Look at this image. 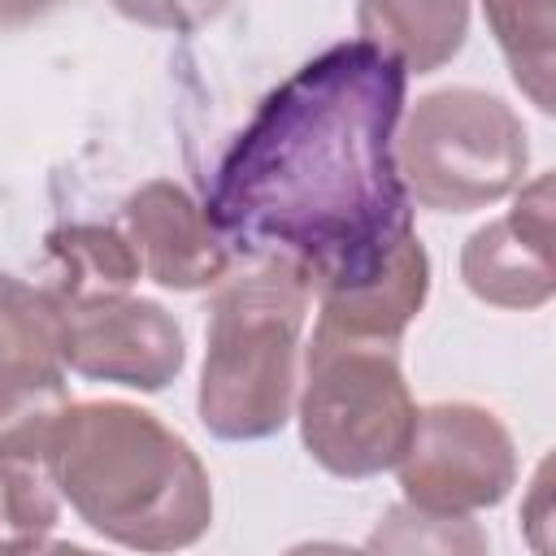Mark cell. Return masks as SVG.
Masks as SVG:
<instances>
[{"mask_svg":"<svg viewBox=\"0 0 556 556\" xmlns=\"http://www.w3.org/2000/svg\"><path fill=\"white\" fill-rule=\"evenodd\" d=\"M308 304L313 287L291 261H248L213 287L195 395L213 439L256 443L291 421Z\"/></svg>","mask_w":556,"mask_h":556,"instance_id":"cell-3","label":"cell"},{"mask_svg":"<svg viewBox=\"0 0 556 556\" xmlns=\"http://www.w3.org/2000/svg\"><path fill=\"white\" fill-rule=\"evenodd\" d=\"M460 278L465 287L491 304L530 313L556 295V265H552V174L517 187V204L478 226L460 248Z\"/></svg>","mask_w":556,"mask_h":556,"instance_id":"cell-8","label":"cell"},{"mask_svg":"<svg viewBox=\"0 0 556 556\" xmlns=\"http://www.w3.org/2000/svg\"><path fill=\"white\" fill-rule=\"evenodd\" d=\"M61 500L109 543L165 556L213 526V482L195 447L126 400H78L52 434Z\"/></svg>","mask_w":556,"mask_h":556,"instance_id":"cell-2","label":"cell"},{"mask_svg":"<svg viewBox=\"0 0 556 556\" xmlns=\"http://www.w3.org/2000/svg\"><path fill=\"white\" fill-rule=\"evenodd\" d=\"M526 126L482 87L426 91L395 130V169L408 204L430 213H473L526 182Z\"/></svg>","mask_w":556,"mask_h":556,"instance_id":"cell-5","label":"cell"},{"mask_svg":"<svg viewBox=\"0 0 556 556\" xmlns=\"http://www.w3.org/2000/svg\"><path fill=\"white\" fill-rule=\"evenodd\" d=\"M404 504L421 513L469 517L495 508L517 486V447L508 426L469 400L417 408L408 452L395 465Z\"/></svg>","mask_w":556,"mask_h":556,"instance_id":"cell-6","label":"cell"},{"mask_svg":"<svg viewBox=\"0 0 556 556\" xmlns=\"http://www.w3.org/2000/svg\"><path fill=\"white\" fill-rule=\"evenodd\" d=\"M22 369H65L61 308L43 287L0 274V374Z\"/></svg>","mask_w":556,"mask_h":556,"instance_id":"cell-14","label":"cell"},{"mask_svg":"<svg viewBox=\"0 0 556 556\" xmlns=\"http://www.w3.org/2000/svg\"><path fill=\"white\" fill-rule=\"evenodd\" d=\"M48 256H52V278L48 295L65 304H87V300H109V295H130L139 269V256L130 239L117 226H56L48 235Z\"/></svg>","mask_w":556,"mask_h":556,"instance_id":"cell-11","label":"cell"},{"mask_svg":"<svg viewBox=\"0 0 556 556\" xmlns=\"http://www.w3.org/2000/svg\"><path fill=\"white\" fill-rule=\"evenodd\" d=\"M182 330L156 300L109 295L61 308V365L78 378L152 395L182 374Z\"/></svg>","mask_w":556,"mask_h":556,"instance_id":"cell-7","label":"cell"},{"mask_svg":"<svg viewBox=\"0 0 556 556\" xmlns=\"http://www.w3.org/2000/svg\"><path fill=\"white\" fill-rule=\"evenodd\" d=\"M122 235L130 239L139 269L165 291H204L235 269V256L204 208L169 178H152L126 195Z\"/></svg>","mask_w":556,"mask_h":556,"instance_id":"cell-9","label":"cell"},{"mask_svg":"<svg viewBox=\"0 0 556 556\" xmlns=\"http://www.w3.org/2000/svg\"><path fill=\"white\" fill-rule=\"evenodd\" d=\"M61 521L52 452L0 447V556H22L48 543Z\"/></svg>","mask_w":556,"mask_h":556,"instance_id":"cell-13","label":"cell"},{"mask_svg":"<svg viewBox=\"0 0 556 556\" xmlns=\"http://www.w3.org/2000/svg\"><path fill=\"white\" fill-rule=\"evenodd\" d=\"M365 556H491V543L473 517L391 504L382 521L369 530Z\"/></svg>","mask_w":556,"mask_h":556,"instance_id":"cell-15","label":"cell"},{"mask_svg":"<svg viewBox=\"0 0 556 556\" xmlns=\"http://www.w3.org/2000/svg\"><path fill=\"white\" fill-rule=\"evenodd\" d=\"M304 452L334 478H378L400 465L417 426V400L395 348L313 334L300 378Z\"/></svg>","mask_w":556,"mask_h":556,"instance_id":"cell-4","label":"cell"},{"mask_svg":"<svg viewBox=\"0 0 556 556\" xmlns=\"http://www.w3.org/2000/svg\"><path fill=\"white\" fill-rule=\"evenodd\" d=\"M356 26H361V39L391 52L404 65V74H434L465 48L469 4L460 0H447V4L369 0V4H356Z\"/></svg>","mask_w":556,"mask_h":556,"instance_id":"cell-12","label":"cell"},{"mask_svg":"<svg viewBox=\"0 0 556 556\" xmlns=\"http://www.w3.org/2000/svg\"><path fill=\"white\" fill-rule=\"evenodd\" d=\"M404 65L343 39L291 70L217 161L204 217L248 261H291L308 287L374 274L413 230L395 169Z\"/></svg>","mask_w":556,"mask_h":556,"instance_id":"cell-1","label":"cell"},{"mask_svg":"<svg viewBox=\"0 0 556 556\" xmlns=\"http://www.w3.org/2000/svg\"><path fill=\"white\" fill-rule=\"evenodd\" d=\"M282 556H365V552H356L348 543H334V539H313V543H295Z\"/></svg>","mask_w":556,"mask_h":556,"instance_id":"cell-17","label":"cell"},{"mask_svg":"<svg viewBox=\"0 0 556 556\" xmlns=\"http://www.w3.org/2000/svg\"><path fill=\"white\" fill-rule=\"evenodd\" d=\"M486 22L513 65V83L552 113V4H486Z\"/></svg>","mask_w":556,"mask_h":556,"instance_id":"cell-16","label":"cell"},{"mask_svg":"<svg viewBox=\"0 0 556 556\" xmlns=\"http://www.w3.org/2000/svg\"><path fill=\"white\" fill-rule=\"evenodd\" d=\"M426 295H430V256L426 243L408 235L374 274L313 287V304H317L313 334L400 348V334L413 326Z\"/></svg>","mask_w":556,"mask_h":556,"instance_id":"cell-10","label":"cell"},{"mask_svg":"<svg viewBox=\"0 0 556 556\" xmlns=\"http://www.w3.org/2000/svg\"><path fill=\"white\" fill-rule=\"evenodd\" d=\"M22 556H100V552H91V547H83V543H65V539H56V543H43V547L22 552Z\"/></svg>","mask_w":556,"mask_h":556,"instance_id":"cell-18","label":"cell"}]
</instances>
